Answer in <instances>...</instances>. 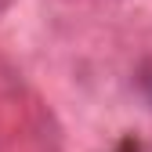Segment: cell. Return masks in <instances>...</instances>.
<instances>
[{
	"label": "cell",
	"mask_w": 152,
	"mask_h": 152,
	"mask_svg": "<svg viewBox=\"0 0 152 152\" xmlns=\"http://www.w3.org/2000/svg\"><path fill=\"white\" fill-rule=\"evenodd\" d=\"M112 152H141V145H138L134 138H123V141H120L116 148H112Z\"/></svg>",
	"instance_id": "cell-1"
},
{
	"label": "cell",
	"mask_w": 152,
	"mask_h": 152,
	"mask_svg": "<svg viewBox=\"0 0 152 152\" xmlns=\"http://www.w3.org/2000/svg\"><path fill=\"white\" fill-rule=\"evenodd\" d=\"M7 7H11V0H0V15H4V11H7Z\"/></svg>",
	"instance_id": "cell-2"
}]
</instances>
